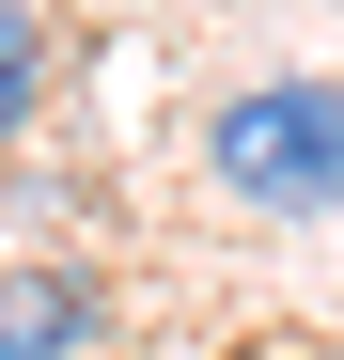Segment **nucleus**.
Listing matches in <instances>:
<instances>
[{
  "label": "nucleus",
  "mask_w": 344,
  "mask_h": 360,
  "mask_svg": "<svg viewBox=\"0 0 344 360\" xmlns=\"http://www.w3.org/2000/svg\"><path fill=\"white\" fill-rule=\"evenodd\" d=\"M204 172L251 219H329L344 204V79H251L204 110Z\"/></svg>",
  "instance_id": "nucleus-1"
},
{
  "label": "nucleus",
  "mask_w": 344,
  "mask_h": 360,
  "mask_svg": "<svg viewBox=\"0 0 344 360\" xmlns=\"http://www.w3.org/2000/svg\"><path fill=\"white\" fill-rule=\"evenodd\" d=\"M94 345V282L63 251H32V266H0V360H79Z\"/></svg>",
  "instance_id": "nucleus-2"
},
{
  "label": "nucleus",
  "mask_w": 344,
  "mask_h": 360,
  "mask_svg": "<svg viewBox=\"0 0 344 360\" xmlns=\"http://www.w3.org/2000/svg\"><path fill=\"white\" fill-rule=\"evenodd\" d=\"M47 126V32H32V0H0V141Z\"/></svg>",
  "instance_id": "nucleus-3"
}]
</instances>
